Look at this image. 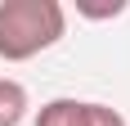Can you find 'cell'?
I'll return each mask as SVG.
<instances>
[{"label": "cell", "mask_w": 130, "mask_h": 126, "mask_svg": "<svg viewBox=\"0 0 130 126\" xmlns=\"http://www.w3.org/2000/svg\"><path fill=\"white\" fill-rule=\"evenodd\" d=\"M27 108H31L27 86L13 81V77H0V126H23Z\"/></svg>", "instance_id": "cell-2"}, {"label": "cell", "mask_w": 130, "mask_h": 126, "mask_svg": "<svg viewBox=\"0 0 130 126\" xmlns=\"http://www.w3.org/2000/svg\"><path fill=\"white\" fill-rule=\"evenodd\" d=\"M81 126H126V117H121L112 104H94V99H85V108H81Z\"/></svg>", "instance_id": "cell-4"}, {"label": "cell", "mask_w": 130, "mask_h": 126, "mask_svg": "<svg viewBox=\"0 0 130 126\" xmlns=\"http://www.w3.org/2000/svg\"><path fill=\"white\" fill-rule=\"evenodd\" d=\"M67 32V9L58 0H0V59L27 63L58 45Z\"/></svg>", "instance_id": "cell-1"}, {"label": "cell", "mask_w": 130, "mask_h": 126, "mask_svg": "<svg viewBox=\"0 0 130 126\" xmlns=\"http://www.w3.org/2000/svg\"><path fill=\"white\" fill-rule=\"evenodd\" d=\"M81 108H85V99H50L40 104L36 113V126H81Z\"/></svg>", "instance_id": "cell-3"}]
</instances>
